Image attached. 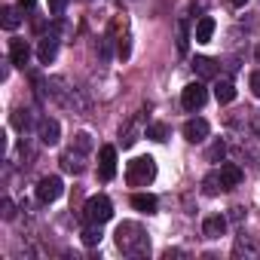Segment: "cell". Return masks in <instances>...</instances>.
Listing matches in <instances>:
<instances>
[{"instance_id":"obj_1","label":"cell","mask_w":260,"mask_h":260,"mask_svg":"<svg viewBox=\"0 0 260 260\" xmlns=\"http://www.w3.org/2000/svg\"><path fill=\"white\" fill-rule=\"evenodd\" d=\"M113 236H116V248L122 254H132L135 257V254H147L150 251V239H147L144 226L135 223V220H122Z\"/></svg>"},{"instance_id":"obj_2","label":"cell","mask_w":260,"mask_h":260,"mask_svg":"<svg viewBox=\"0 0 260 260\" xmlns=\"http://www.w3.org/2000/svg\"><path fill=\"white\" fill-rule=\"evenodd\" d=\"M153 178H156V162H153V156H135L132 162H128V169H125L128 187H147Z\"/></svg>"},{"instance_id":"obj_3","label":"cell","mask_w":260,"mask_h":260,"mask_svg":"<svg viewBox=\"0 0 260 260\" xmlns=\"http://www.w3.org/2000/svg\"><path fill=\"white\" fill-rule=\"evenodd\" d=\"M83 217H86V223H107L110 217H113V205H110V199L107 196H92L89 202H86V208H83Z\"/></svg>"},{"instance_id":"obj_4","label":"cell","mask_w":260,"mask_h":260,"mask_svg":"<svg viewBox=\"0 0 260 260\" xmlns=\"http://www.w3.org/2000/svg\"><path fill=\"white\" fill-rule=\"evenodd\" d=\"M61 193H64V184H61V178H58V175H46V178H40V181H37V199H40L43 205L55 202Z\"/></svg>"},{"instance_id":"obj_5","label":"cell","mask_w":260,"mask_h":260,"mask_svg":"<svg viewBox=\"0 0 260 260\" xmlns=\"http://www.w3.org/2000/svg\"><path fill=\"white\" fill-rule=\"evenodd\" d=\"M208 101V89L202 86V80H196V83H190V86H184V95H181V104L187 107V110H199L202 104Z\"/></svg>"},{"instance_id":"obj_6","label":"cell","mask_w":260,"mask_h":260,"mask_svg":"<svg viewBox=\"0 0 260 260\" xmlns=\"http://www.w3.org/2000/svg\"><path fill=\"white\" fill-rule=\"evenodd\" d=\"M37 135H40V144H46V147H55V144L61 141V125H58V119H52V116H43V119L37 122Z\"/></svg>"},{"instance_id":"obj_7","label":"cell","mask_w":260,"mask_h":260,"mask_svg":"<svg viewBox=\"0 0 260 260\" xmlns=\"http://www.w3.org/2000/svg\"><path fill=\"white\" fill-rule=\"evenodd\" d=\"M61 169L71 172V175H83L86 172V150H80V147L64 150L61 153Z\"/></svg>"},{"instance_id":"obj_8","label":"cell","mask_w":260,"mask_h":260,"mask_svg":"<svg viewBox=\"0 0 260 260\" xmlns=\"http://www.w3.org/2000/svg\"><path fill=\"white\" fill-rule=\"evenodd\" d=\"M98 175H101V181H113V175H116V150L110 144L98 150Z\"/></svg>"},{"instance_id":"obj_9","label":"cell","mask_w":260,"mask_h":260,"mask_svg":"<svg viewBox=\"0 0 260 260\" xmlns=\"http://www.w3.org/2000/svg\"><path fill=\"white\" fill-rule=\"evenodd\" d=\"M208 132H211V125L205 122V119H187L184 122V138L190 141V144H199V141H205L208 138Z\"/></svg>"},{"instance_id":"obj_10","label":"cell","mask_w":260,"mask_h":260,"mask_svg":"<svg viewBox=\"0 0 260 260\" xmlns=\"http://www.w3.org/2000/svg\"><path fill=\"white\" fill-rule=\"evenodd\" d=\"M28 61H31V46H28L22 37H13V40H10V64L25 68Z\"/></svg>"},{"instance_id":"obj_11","label":"cell","mask_w":260,"mask_h":260,"mask_svg":"<svg viewBox=\"0 0 260 260\" xmlns=\"http://www.w3.org/2000/svg\"><path fill=\"white\" fill-rule=\"evenodd\" d=\"M223 233H226V217H223V214L205 217V223H202V236H205V239H220Z\"/></svg>"},{"instance_id":"obj_12","label":"cell","mask_w":260,"mask_h":260,"mask_svg":"<svg viewBox=\"0 0 260 260\" xmlns=\"http://www.w3.org/2000/svg\"><path fill=\"white\" fill-rule=\"evenodd\" d=\"M55 55H58V37L49 34V37L40 40V46H37V58H40V64H49Z\"/></svg>"},{"instance_id":"obj_13","label":"cell","mask_w":260,"mask_h":260,"mask_svg":"<svg viewBox=\"0 0 260 260\" xmlns=\"http://www.w3.org/2000/svg\"><path fill=\"white\" fill-rule=\"evenodd\" d=\"M217 172H220V178H223V184H226V190H233V187H239V184H242V178H245V175H242V169H239L236 162H223V166H220Z\"/></svg>"},{"instance_id":"obj_14","label":"cell","mask_w":260,"mask_h":260,"mask_svg":"<svg viewBox=\"0 0 260 260\" xmlns=\"http://www.w3.org/2000/svg\"><path fill=\"white\" fill-rule=\"evenodd\" d=\"M0 25L7 31H16L22 25V7H4L0 10Z\"/></svg>"},{"instance_id":"obj_15","label":"cell","mask_w":260,"mask_h":260,"mask_svg":"<svg viewBox=\"0 0 260 260\" xmlns=\"http://www.w3.org/2000/svg\"><path fill=\"white\" fill-rule=\"evenodd\" d=\"M211 34H214V19H211V16H202V19L196 22L193 40H196V43H208V40H211Z\"/></svg>"},{"instance_id":"obj_16","label":"cell","mask_w":260,"mask_h":260,"mask_svg":"<svg viewBox=\"0 0 260 260\" xmlns=\"http://www.w3.org/2000/svg\"><path fill=\"white\" fill-rule=\"evenodd\" d=\"M193 71H196L199 80H211V77H217V64H214L211 58H205V55L193 58Z\"/></svg>"},{"instance_id":"obj_17","label":"cell","mask_w":260,"mask_h":260,"mask_svg":"<svg viewBox=\"0 0 260 260\" xmlns=\"http://www.w3.org/2000/svg\"><path fill=\"white\" fill-rule=\"evenodd\" d=\"M132 205H135L141 214H156V208H159L156 196H150V193H135V196H132Z\"/></svg>"},{"instance_id":"obj_18","label":"cell","mask_w":260,"mask_h":260,"mask_svg":"<svg viewBox=\"0 0 260 260\" xmlns=\"http://www.w3.org/2000/svg\"><path fill=\"white\" fill-rule=\"evenodd\" d=\"M202 190H205V196H217V193H223V190H226V184H223L220 172H211V175H205V181H202Z\"/></svg>"},{"instance_id":"obj_19","label":"cell","mask_w":260,"mask_h":260,"mask_svg":"<svg viewBox=\"0 0 260 260\" xmlns=\"http://www.w3.org/2000/svg\"><path fill=\"white\" fill-rule=\"evenodd\" d=\"M214 98H217L220 104H230V101L236 98V86H233L230 80H217V86H214Z\"/></svg>"},{"instance_id":"obj_20","label":"cell","mask_w":260,"mask_h":260,"mask_svg":"<svg viewBox=\"0 0 260 260\" xmlns=\"http://www.w3.org/2000/svg\"><path fill=\"white\" fill-rule=\"evenodd\" d=\"M80 242H83L86 248H95V245H101V226H98V223H89V226L80 233Z\"/></svg>"},{"instance_id":"obj_21","label":"cell","mask_w":260,"mask_h":260,"mask_svg":"<svg viewBox=\"0 0 260 260\" xmlns=\"http://www.w3.org/2000/svg\"><path fill=\"white\" fill-rule=\"evenodd\" d=\"M13 125L19 128V132H28L31 128V110H16L13 113Z\"/></svg>"},{"instance_id":"obj_22","label":"cell","mask_w":260,"mask_h":260,"mask_svg":"<svg viewBox=\"0 0 260 260\" xmlns=\"http://www.w3.org/2000/svg\"><path fill=\"white\" fill-rule=\"evenodd\" d=\"M147 138H150V141H166V138H169V125H162V122L147 125Z\"/></svg>"},{"instance_id":"obj_23","label":"cell","mask_w":260,"mask_h":260,"mask_svg":"<svg viewBox=\"0 0 260 260\" xmlns=\"http://www.w3.org/2000/svg\"><path fill=\"white\" fill-rule=\"evenodd\" d=\"M187 46H190V31H187V22L181 19L178 22V52H187Z\"/></svg>"},{"instance_id":"obj_24","label":"cell","mask_w":260,"mask_h":260,"mask_svg":"<svg viewBox=\"0 0 260 260\" xmlns=\"http://www.w3.org/2000/svg\"><path fill=\"white\" fill-rule=\"evenodd\" d=\"M223 153H226V144L217 138V141L208 147V159H211V162H217V159H223Z\"/></svg>"},{"instance_id":"obj_25","label":"cell","mask_w":260,"mask_h":260,"mask_svg":"<svg viewBox=\"0 0 260 260\" xmlns=\"http://www.w3.org/2000/svg\"><path fill=\"white\" fill-rule=\"evenodd\" d=\"M74 147H80V150H86V153H89V150H92V138H89L86 132H80V135L74 138Z\"/></svg>"},{"instance_id":"obj_26","label":"cell","mask_w":260,"mask_h":260,"mask_svg":"<svg viewBox=\"0 0 260 260\" xmlns=\"http://www.w3.org/2000/svg\"><path fill=\"white\" fill-rule=\"evenodd\" d=\"M0 208H4V220H13V217H16V205H13V199H4V202H0Z\"/></svg>"},{"instance_id":"obj_27","label":"cell","mask_w":260,"mask_h":260,"mask_svg":"<svg viewBox=\"0 0 260 260\" xmlns=\"http://www.w3.org/2000/svg\"><path fill=\"white\" fill-rule=\"evenodd\" d=\"M68 10V0H49V13L52 16H61Z\"/></svg>"},{"instance_id":"obj_28","label":"cell","mask_w":260,"mask_h":260,"mask_svg":"<svg viewBox=\"0 0 260 260\" xmlns=\"http://www.w3.org/2000/svg\"><path fill=\"white\" fill-rule=\"evenodd\" d=\"M251 89H254V95L260 98V71H257V74H251Z\"/></svg>"},{"instance_id":"obj_29","label":"cell","mask_w":260,"mask_h":260,"mask_svg":"<svg viewBox=\"0 0 260 260\" xmlns=\"http://www.w3.org/2000/svg\"><path fill=\"white\" fill-rule=\"evenodd\" d=\"M19 7H22V10H31V7H34V0H19Z\"/></svg>"},{"instance_id":"obj_30","label":"cell","mask_w":260,"mask_h":260,"mask_svg":"<svg viewBox=\"0 0 260 260\" xmlns=\"http://www.w3.org/2000/svg\"><path fill=\"white\" fill-rule=\"evenodd\" d=\"M230 4H233V7H245V4H248V0H230Z\"/></svg>"},{"instance_id":"obj_31","label":"cell","mask_w":260,"mask_h":260,"mask_svg":"<svg viewBox=\"0 0 260 260\" xmlns=\"http://www.w3.org/2000/svg\"><path fill=\"white\" fill-rule=\"evenodd\" d=\"M257 58H260V43H257Z\"/></svg>"}]
</instances>
